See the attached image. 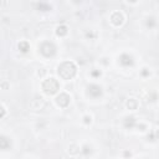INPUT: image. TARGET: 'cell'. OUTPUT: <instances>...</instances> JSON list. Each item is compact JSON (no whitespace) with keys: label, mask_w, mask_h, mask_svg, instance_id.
<instances>
[{"label":"cell","mask_w":159,"mask_h":159,"mask_svg":"<svg viewBox=\"0 0 159 159\" xmlns=\"http://www.w3.org/2000/svg\"><path fill=\"white\" fill-rule=\"evenodd\" d=\"M77 67L72 61H63L57 66V73L62 80H72L76 76Z\"/></svg>","instance_id":"cell-1"},{"label":"cell","mask_w":159,"mask_h":159,"mask_svg":"<svg viewBox=\"0 0 159 159\" xmlns=\"http://www.w3.org/2000/svg\"><path fill=\"white\" fill-rule=\"evenodd\" d=\"M41 89H42V92H43L45 94L52 96V94H55V93L58 92V89H60V83H58V81H57L56 78L48 77V78H46V80L42 81V83H41Z\"/></svg>","instance_id":"cell-2"},{"label":"cell","mask_w":159,"mask_h":159,"mask_svg":"<svg viewBox=\"0 0 159 159\" xmlns=\"http://www.w3.org/2000/svg\"><path fill=\"white\" fill-rule=\"evenodd\" d=\"M39 51L45 58H51L56 55L57 48H56V45L52 41H43V42L40 43Z\"/></svg>","instance_id":"cell-3"},{"label":"cell","mask_w":159,"mask_h":159,"mask_svg":"<svg viewBox=\"0 0 159 159\" xmlns=\"http://www.w3.org/2000/svg\"><path fill=\"white\" fill-rule=\"evenodd\" d=\"M87 93L92 98H98L103 94V88L97 83H91L87 86Z\"/></svg>","instance_id":"cell-4"},{"label":"cell","mask_w":159,"mask_h":159,"mask_svg":"<svg viewBox=\"0 0 159 159\" xmlns=\"http://www.w3.org/2000/svg\"><path fill=\"white\" fill-rule=\"evenodd\" d=\"M55 102H56V104H57L58 107L66 108V107L70 104V102H71V97H70V94H67L66 92H62V93H60V94L56 97Z\"/></svg>","instance_id":"cell-5"},{"label":"cell","mask_w":159,"mask_h":159,"mask_svg":"<svg viewBox=\"0 0 159 159\" xmlns=\"http://www.w3.org/2000/svg\"><path fill=\"white\" fill-rule=\"evenodd\" d=\"M119 63L123 66V67H132L134 65V58L132 55L124 52L119 56Z\"/></svg>","instance_id":"cell-6"},{"label":"cell","mask_w":159,"mask_h":159,"mask_svg":"<svg viewBox=\"0 0 159 159\" xmlns=\"http://www.w3.org/2000/svg\"><path fill=\"white\" fill-rule=\"evenodd\" d=\"M111 22L114 25V26H120L123 22H124V15L120 12V11H114L111 14V17H109Z\"/></svg>","instance_id":"cell-7"},{"label":"cell","mask_w":159,"mask_h":159,"mask_svg":"<svg viewBox=\"0 0 159 159\" xmlns=\"http://www.w3.org/2000/svg\"><path fill=\"white\" fill-rule=\"evenodd\" d=\"M137 119H135V117H133V116H128V117H125L124 119H123V127L125 128V129H132V128H134V127H137Z\"/></svg>","instance_id":"cell-8"},{"label":"cell","mask_w":159,"mask_h":159,"mask_svg":"<svg viewBox=\"0 0 159 159\" xmlns=\"http://www.w3.org/2000/svg\"><path fill=\"white\" fill-rule=\"evenodd\" d=\"M125 106H127V108H128V109L134 111V109H137V108H138L139 102H138V99H137V98H133V97H132V98H128V99H127Z\"/></svg>","instance_id":"cell-9"},{"label":"cell","mask_w":159,"mask_h":159,"mask_svg":"<svg viewBox=\"0 0 159 159\" xmlns=\"http://www.w3.org/2000/svg\"><path fill=\"white\" fill-rule=\"evenodd\" d=\"M68 34V27L66 26V25H58L57 27H56V35L57 36H60V37H63V36H66Z\"/></svg>","instance_id":"cell-10"},{"label":"cell","mask_w":159,"mask_h":159,"mask_svg":"<svg viewBox=\"0 0 159 159\" xmlns=\"http://www.w3.org/2000/svg\"><path fill=\"white\" fill-rule=\"evenodd\" d=\"M0 148L2 150L10 149V139L7 137H5V135H1L0 137Z\"/></svg>","instance_id":"cell-11"},{"label":"cell","mask_w":159,"mask_h":159,"mask_svg":"<svg viewBox=\"0 0 159 159\" xmlns=\"http://www.w3.org/2000/svg\"><path fill=\"white\" fill-rule=\"evenodd\" d=\"M157 25H158V21H157V19L154 16H148L145 19V26L148 29H154Z\"/></svg>","instance_id":"cell-12"},{"label":"cell","mask_w":159,"mask_h":159,"mask_svg":"<svg viewBox=\"0 0 159 159\" xmlns=\"http://www.w3.org/2000/svg\"><path fill=\"white\" fill-rule=\"evenodd\" d=\"M17 47H19V50L21 51V52H24V53H26L29 50H30V43L27 42V41H20L19 43H17Z\"/></svg>","instance_id":"cell-13"},{"label":"cell","mask_w":159,"mask_h":159,"mask_svg":"<svg viewBox=\"0 0 159 159\" xmlns=\"http://www.w3.org/2000/svg\"><path fill=\"white\" fill-rule=\"evenodd\" d=\"M68 152H70L72 155H76V154H80V153H81V148H80L77 144L72 143V144L68 147Z\"/></svg>","instance_id":"cell-14"},{"label":"cell","mask_w":159,"mask_h":159,"mask_svg":"<svg viewBox=\"0 0 159 159\" xmlns=\"http://www.w3.org/2000/svg\"><path fill=\"white\" fill-rule=\"evenodd\" d=\"M81 153L84 154V155H89L92 153V147L88 145V144H84L82 148H81Z\"/></svg>","instance_id":"cell-15"},{"label":"cell","mask_w":159,"mask_h":159,"mask_svg":"<svg viewBox=\"0 0 159 159\" xmlns=\"http://www.w3.org/2000/svg\"><path fill=\"white\" fill-rule=\"evenodd\" d=\"M39 9H41V11H48L51 9V6L47 2H40L39 4Z\"/></svg>","instance_id":"cell-16"},{"label":"cell","mask_w":159,"mask_h":159,"mask_svg":"<svg viewBox=\"0 0 159 159\" xmlns=\"http://www.w3.org/2000/svg\"><path fill=\"white\" fill-rule=\"evenodd\" d=\"M83 123H84V124H91V123H92V117H91L89 114L83 116Z\"/></svg>","instance_id":"cell-17"},{"label":"cell","mask_w":159,"mask_h":159,"mask_svg":"<svg viewBox=\"0 0 159 159\" xmlns=\"http://www.w3.org/2000/svg\"><path fill=\"white\" fill-rule=\"evenodd\" d=\"M102 73H101V71L99 70H92L91 71V76L92 77H94V78H97V77H99Z\"/></svg>","instance_id":"cell-18"},{"label":"cell","mask_w":159,"mask_h":159,"mask_svg":"<svg viewBox=\"0 0 159 159\" xmlns=\"http://www.w3.org/2000/svg\"><path fill=\"white\" fill-rule=\"evenodd\" d=\"M140 75H142L143 77H148V76L150 75V71H149L147 67H144V68H142V71H140Z\"/></svg>","instance_id":"cell-19"},{"label":"cell","mask_w":159,"mask_h":159,"mask_svg":"<svg viewBox=\"0 0 159 159\" xmlns=\"http://www.w3.org/2000/svg\"><path fill=\"white\" fill-rule=\"evenodd\" d=\"M153 133H154V140H159V128L155 129Z\"/></svg>","instance_id":"cell-20"},{"label":"cell","mask_w":159,"mask_h":159,"mask_svg":"<svg viewBox=\"0 0 159 159\" xmlns=\"http://www.w3.org/2000/svg\"><path fill=\"white\" fill-rule=\"evenodd\" d=\"M1 108H2V114H1V117H4V116H5V112H6V111H5L6 108H5V106H4V104L1 106Z\"/></svg>","instance_id":"cell-21"},{"label":"cell","mask_w":159,"mask_h":159,"mask_svg":"<svg viewBox=\"0 0 159 159\" xmlns=\"http://www.w3.org/2000/svg\"><path fill=\"white\" fill-rule=\"evenodd\" d=\"M124 155H125V157H130V153H129V152H124Z\"/></svg>","instance_id":"cell-22"}]
</instances>
